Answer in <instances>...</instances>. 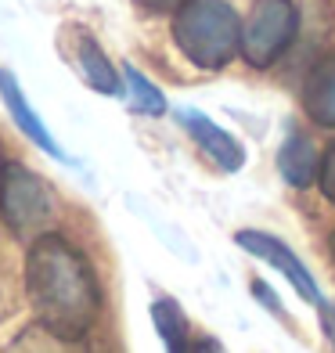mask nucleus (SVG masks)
<instances>
[{
	"label": "nucleus",
	"instance_id": "15",
	"mask_svg": "<svg viewBox=\"0 0 335 353\" xmlns=\"http://www.w3.org/2000/svg\"><path fill=\"white\" fill-rule=\"evenodd\" d=\"M321 335H325V353H335V303H321Z\"/></svg>",
	"mask_w": 335,
	"mask_h": 353
},
{
	"label": "nucleus",
	"instance_id": "19",
	"mask_svg": "<svg viewBox=\"0 0 335 353\" xmlns=\"http://www.w3.org/2000/svg\"><path fill=\"white\" fill-rule=\"evenodd\" d=\"M4 166L8 163H4V155H0V191H4Z\"/></svg>",
	"mask_w": 335,
	"mask_h": 353
},
{
	"label": "nucleus",
	"instance_id": "14",
	"mask_svg": "<svg viewBox=\"0 0 335 353\" xmlns=\"http://www.w3.org/2000/svg\"><path fill=\"white\" fill-rule=\"evenodd\" d=\"M317 188H321V195L335 205V141L328 144V152L321 155V176H317Z\"/></svg>",
	"mask_w": 335,
	"mask_h": 353
},
{
	"label": "nucleus",
	"instance_id": "9",
	"mask_svg": "<svg viewBox=\"0 0 335 353\" xmlns=\"http://www.w3.org/2000/svg\"><path fill=\"white\" fill-rule=\"evenodd\" d=\"M321 155L325 152H317V144L310 134H303V130H289L281 141V148H278V173L285 176V184L303 191V188H310L317 176H321Z\"/></svg>",
	"mask_w": 335,
	"mask_h": 353
},
{
	"label": "nucleus",
	"instance_id": "13",
	"mask_svg": "<svg viewBox=\"0 0 335 353\" xmlns=\"http://www.w3.org/2000/svg\"><path fill=\"white\" fill-rule=\"evenodd\" d=\"M123 79H126V101H130L137 112H145V116H166V112H170L166 94L159 90L137 65L123 61Z\"/></svg>",
	"mask_w": 335,
	"mask_h": 353
},
{
	"label": "nucleus",
	"instance_id": "10",
	"mask_svg": "<svg viewBox=\"0 0 335 353\" xmlns=\"http://www.w3.org/2000/svg\"><path fill=\"white\" fill-rule=\"evenodd\" d=\"M76 65H79V72H83L90 90L108 94V98H119V94H123V69L112 65V58L101 51V43L94 37H79V43H76Z\"/></svg>",
	"mask_w": 335,
	"mask_h": 353
},
{
	"label": "nucleus",
	"instance_id": "3",
	"mask_svg": "<svg viewBox=\"0 0 335 353\" xmlns=\"http://www.w3.org/2000/svg\"><path fill=\"white\" fill-rule=\"evenodd\" d=\"M299 37L296 0H252L242 29V61L256 72L274 69Z\"/></svg>",
	"mask_w": 335,
	"mask_h": 353
},
{
	"label": "nucleus",
	"instance_id": "8",
	"mask_svg": "<svg viewBox=\"0 0 335 353\" xmlns=\"http://www.w3.org/2000/svg\"><path fill=\"white\" fill-rule=\"evenodd\" d=\"M299 108L314 126L335 130V51L321 54L307 69L299 87Z\"/></svg>",
	"mask_w": 335,
	"mask_h": 353
},
{
	"label": "nucleus",
	"instance_id": "5",
	"mask_svg": "<svg viewBox=\"0 0 335 353\" xmlns=\"http://www.w3.org/2000/svg\"><path fill=\"white\" fill-rule=\"evenodd\" d=\"M234 245L238 249H245L249 256H256V260H263V263H270L278 270V274H285V281H289L296 292H299V299L303 303H310V307H321V288H317V281H314V274H310V267L299 260V256L281 242L278 234H267V231H256V228H245V231H238L234 234Z\"/></svg>",
	"mask_w": 335,
	"mask_h": 353
},
{
	"label": "nucleus",
	"instance_id": "6",
	"mask_svg": "<svg viewBox=\"0 0 335 353\" xmlns=\"http://www.w3.org/2000/svg\"><path fill=\"white\" fill-rule=\"evenodd\" d=\"M177 123L184 126V134L205 152V159H213L223 173H238L245 166V144L238 141L231 130H223L220 123H213L205 112L177 108Z\"/></svg>",
	"mask_w": 335,
	"mask_h": 353
},
{
	"label": "nucleus",
	"instance_id": "18",
	"mask_svg": "<svg viewBox=\"0 0 335 353\" xmlns=\"http://www.w3.org/2000/svg\"><path fill=\"white\" fill-rule=\"evenodd\" d=\"M191 353H227V350H223V343L213 339V335H202V339L191 346Z\"/></svg>",
	"mask_w": 335,
	"mask_h": 353
},
{
	"label": "nucleus",
	"instance_id": "1",
	"mask_svg": "<svg viewBox=\"0 0 335 353\" xmlns=\"http://www.w3.org/2000/svg\"><path fill=\"white\" fill-rule=\"evenodd\" d=\"M26 292L43 328L87 339L101 317V281L90 260L65 234L47 231L26 252Z\"/></svg>",
	"mask_w": 335,
	"mask_h": 353
},
{
	"label": "nucleus",
	"instance_id": "4",
	"mask_svg": "<svg viewBox=\"0 0 335 353\" xmlns=\"http://www.w3.org/2000/svg\"><path fill=\"white\" fill-rule=\"evenodd\" d=\"M0 213H4L11 234L19 238H37L47 234V220L54 216V199L51 188L40 173H33L26 163H11L4 166V191H0Z\"/></svg>",
	"mask_w": 335,
	"mask_h": 353
},
{
	"label": "nucleus",
	"instance_id": "7",
	"mask_svg": "<svg viewBox=\"0 0 335 353\" xmlns=\"http://www.w3.org/2000/svg\"><path fill=\"white\" fill-rule=\"evenodd\" d=\"M0 101H4V108H8V116H11V123L19 126V130L37 144V148L43 152V155H51V159H58V163H69V155L61 152V144L51 137V130H47V123L33 112V105H29V98L22 94V83L14 79V72L11 69H0Z\"/></svg>",
	"mask_w": 335,
	"mask_h": 353
},
{
	"label": "nucleus",
	"instance_id": "12",
	"mask_svg": "<svg viewBox=\"0 0 335 353\" xmlns=\"http://www.w3.org/2000/svg\"><path fill=\"white\" fill-rule=\"evenodd\" d=\"M8 353H87V339H65L51 328H43L40 321L19 332V339L11 343Z\"/></svg>",
	"mask_w": 335,
	"mask_h": 353
},
{
	"label": "nucleus",
	"instance_id": "11",
	"mask_svg": "<svg viewBox=\"0 0 335 353\" xmlns=\"http://www.w3.org/2000/svg\"><path fill=\"white\" fill-rule=\"evenodd\" d=\"M152 325L163 339L166 353H191V343H187V314L184 307L173 296L166 292H155L152 299Z\"/></svg>",
	"mask_w": 335,
	"mask_h": 353
},
{
	"label": "nucleus",
	"instance_id": "20",
	"mask_svg": "<svg viewBox=\"0 0 335 353\" xmlns=\"http://www.w3.org/2000/svg\"><path fill=\"white\" fill-rule=\"evenodd\" d=\"M328 245H332V260H335V231H332V242Z\"/></svg>",
	"mask_w": 335,
	"mask_h": 353
},
{
	"label": "nucleus",
	"instance_id": "16",
	"mask_svg": "<svg viewBox=\"0 0 335 353\" xmlns=\"http://www.w3.org/2000/svg\"><path fill=\"white\" fill-rule=\"evenodd\" d=\"M134 4L145 11V14H170V19H173V14H177L187 0H134Z\"/></svg>",
	"mask_w": 335,
	"mask_h": 353
},
{
	"label": "nucleus",
	"instance_id": "17",
	"mask_svg": "<svg viewBox=\"0 0 335 353\" xmlns=\"http://www.w3.org/2000/svg\"><path fill=\"white\" fill-rule=\"evenodd\" d=\"M252 296H256L267 310H274L278 317H285V307H281V299L274 296V288H267V281H252Z\"/></svg>",
	"mask_w": 335,
	"mask_h": 353
},
{
	"label": "nucleus",
	"instance_id": "2",
	"mask_svg": "<svg viewBox=\"0 0 335 353\" xmlns=\"http://www.w3.org/2000/svg\"><path fill=\"white\" fill-rule=\"evenodd\" d=\"M242 14L231 0H187L173 14V43L202 72H220L242 54Z\"/></svg>",
	"mask_w": 335,
	"mask_h": 353
}]
</instances>
